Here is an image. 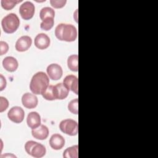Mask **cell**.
<instances>
[{
    "label": "cell",
    "instance_id": "1",
    "mask_svg": "<svg viewBox=\"0 0 158 158\" xmlns=\"http://www.w3.org/2000/svg\"><path fill=\"white\" fill-rule=\"evenodd\" d=\"M49 83L48 75L43 72H38L32 77L30 89L34 94H42L48 87Z\"/></svg>",
    "mask_w": 158,
    "mask_h": 158
},
{
    "label": "cell",
    "instance_id": "2",
    "mask_svg": "<svg viewBox=\"0 0 158 158\" xmlns=\"http://www.w3.org/2000/svg\"><path fill=\"white\" fill-rule=\"evenodd\" d=\"M55 35L60 41L72 42L77 39V31L71 24L60 23L56 27Z\"/></svg>",
    "mask_w": 158,
    "mask_h": 158
},
{
    "label": "cell",
    "instance_id": "3",
    "mask_svg": "<svg viewBox=\"0 0 158 158\" xmlns=\"http://www.w3.org/2000/svg\"><path fill=\"white\" fill-rule=\"evenodd\" d=\"M1 25L5 33L9 34L13 33L19 28L20 20L16 14L10 13L2 19Z\"/></svg>",
    "mask_w": 158,
    "mask_h": 158
},
{
    "label": "cell",
    "instance_id": "4",
    "mask_svg": "<svg viewBox=\"0 0 158 158\" xmlns=\"http://www.w3.org/2000/svg\"><path fill=\"white\" fill-rule=\"evenodd\" d=\"M25 149L28 154L35 158L43 157L46 152L44 146L34 141H28L25 144Z\"/></svg>",
    "mask_w": 158,
    "mask_h": 158
},
{
    "label": "cell",
    "instance_id": "5",
    "mask_svg": "<svg viewBox=\"0 0 158 158\" xmlns=\"http://www.w3.org/2000/svg\"><path fill=\"white\" fill-rule=\"evenodd\" d=\"M59 128L62 132L70 136H75L78 133V123L74 120L67 118L62 120L59 123Z\"/></svg>",
    "mask_w": 158,
    "mask_h": 158
},
{
    "label": "cell",
    "instance_id": "6",
    "mask_svg": "<svg viewBox=\"0 0 158 158\" xmlns=\"http://www.w3.org/2000/svg\"><path fill=\"white\" fill-rule=\"evenodd\" d=\"M35 10V5L30 1L24 2L19 7L20 15L23 19L27 20L31 19L33 17Z\"/></svg>",
    "mask_w": 158,
    "mask_h": 158
},
{
    "label": "cell",
    "instance_id": "7",
    "mask_svg": "<svg viewBox=\"0 0 158 158\" xmlns=\"http://www.w3.org/2000/svg\"><path fill=\"white\" fill-rule=\"evenodd\" d=\"M8 118L16 123H21L24 118L25 112L22 108L19 106L12 107L7 113Z\"/></svg>",
    "mask_w": 158,
    "mask_h": 158
},
{
    "label": "cell",
    "instance_id": "8",
    "mask_svg": "<svg viewBox=\"0 0 158 158\" xmlns=\"http://www.w3.org/2000/svg\"><path fill=\"white\" fill-rule=\"evenodd\" d=\"M47 73L49 77L52 80H59L63 74L62 67L57 64H51L47 67Z\"/></svg>",
    "mask_w": 158,
    "mask_h": 158
},
{
    "label": "cell",
    "instance_id": "9",
    "mask_svg": "<svg viewBox=\"0 0 158 158\" xmlns=\"http://www.w3.org/2000/svg\"><path fill=\"white\" fill-rule=\"evenodd\" d=\"M63 84L75 94L78 93V78L73 75H69L65 77L63 80Z\"/></svg>",
    "mask_w": 158,
    "mask_h": 158
},
{
    "label": "cell",
    "instance_id": "10",
    "mask_svg": "<svg viewBox=\"0 0 158 158\" xmlns=\"http://www.w3.org/2000/svg\"><path fill=\"white\" fill-rule=\"evenodd\" d=\"M23 106L27 109H33L38 105V98L33 93H26L22 97Z\"/></svg>",
    "mask_w": 158,
    "mask_h": 158
},
{
    "label": "cell",
    "instance_id": "11",
    "mask_svg": "<svg viewBox=\"0 0 158 158\" xmlns=\"http://www.w3.org/2000/svg\"><path fill=\"white\" fill-rule=\"evenodd\" d=\"M32 40L28 36H22L20 37L15 43V49L19 52L27 51L31 46Z\"/></svg>",
    "mask_w": 158,
    "mask_h": 158
},
{
    "label": "cell",
    "instance_id": "12",
    "mask_svg": "<svg viewBox=\"0 0 158 158\" xmlns=\"http://www.w3.org/2000/svg\"><path fill=\"white\" fill-rule=\"evenodd\" d=\"M50 38L45 33H40L35 38L34 43L35 46L39 49H45L50 45Z\"/></svg>",
    "mask_w": 158,
    "mask_h": 158
},
{
    "label": "cell",
    "instance_id": "13",
    "mask_svg": "<svg viewBox=\"0 0 158 158\" xmlns=\"http://www.w3.org/2000/svg\"><path fill=\"white\" fill-rule=\"evenodd\" d=\"M49 145L54 150L61 149L65 145L64 137L59 134L52 135L49 139Z\"/></svg>",
    "mask_w": 158,
    "mask_h": 158
},
{
    "label": "cell",
    "instance_id": "14",
    "mask_svg": "<svg viewBox=\"0 0 158 158\" xmlns=\"http://www.w3.org/2000/svg\"><path fill=\"white\" fill-rule=\"evenodd\" d=\"M32 136L40 140H43L48 138L49 135V129L44 125H41L38 127L33 129L31 131Z\"/></svg>",
    "mask_w": 158,
    "mask_h": 158
},
{
    "label": "cell",
    "instance_id": "15",
    "mask_svg": "<svg viewBox=\"0 0 158 158\" xmlns=\"http://www.w3.org/2000/svg\"><path fill=\"white\" fill-rule=\"evenodd\" d=\"M27 123L30 128L35 129L41 125V117L36 112H31L28 114Z\"/></svg>",
    "mask_w": 158,
    "mask_h": 158
},
{
    "label": "cell",
    "instance_id": "16",
    "mask_svg": "<svg viewBox=\"0 0 158 158\" xmlns=\"http://www.w3.org/2000/svg\"><path fill=\"white\" fill-rule=\"evenodd\" d=\"M2 65L7 71L13 72L17 69L19 64L15 58L11 56H8L4 59L2 61Z\"/></svg>",
    "mask_w": 158,
    "mask_h": 158
},
{
    "label": "cell",
    "instance_id": "17",
    "mask_svg": "<svg viewBox=\"0 0 158 158\" xmlns=\"http://www.w3.org/2000/svg\"><path fill=\"white\" fill-rule=\"evenodd\" d=\"M54 90L56 99H64L69 95V89L63 83H60L54 85Z\"/></svg>",
    "mask_w": 158,
    "mask_h": 158
},
{
    "label": "cell",
    "instance_id": "18",
    "mask_svg": "<svg viewBox=\"0 0 158 158\" xmlns=\"http://www.w3.org/2000/svg\"><path fill=\"white\" fill-rule=\"evenodd\" d=\"M78 56L77 54L70 56L67 59V65L69 69L73 72L78 70Z\"/></svg>",
    "mask_w": 158,
    "mask_h": 158
},
{
    "label": "cell",
    "instance_id": "19",
    "mask_svg": "<svg viewBox=\"0 0 158 158\" xmlns=\"http://www.w3.org/2000/svg\"><path fill=\"white\" fill-rule=\"evenodd\" d=\"M78 145H74L67 148L63 153V157L65 158H78Z\"/></svg>",
    "mask_w": 158,
    "mask_h": 158
},
{
    "label": "cell",
    "instance_id": "20",
    "mask_svg": "<svg viewBox=\"0 0 158 158\" xmlns=\"http://www.w3.org/2000/svg\"><path fill=\"white\" fill-rule=\"evenodd\" d=\"M54 10L49 7H45L41 9L40 12V17L43 20L47 18H54Z\"/></svg>",
    "mask_w": 158,
    "mask_h": 158
},
{
    "label": "cell",
    "instance_id": "21",
    "mask_svg": "<svg viewBox=\"0 0 158 158\" xmlns=\"http://www.w3.org/2000/svg\"><path fill=\"white\" fill-rule=\"evenodd\" d=\"M44 99L48 101H53L56 99L54 86V85H49L44 92L41 94Z\"/></svg>",
    "mask_w": 158,
    "mask_h": 158
},
{
    "label": "cell",
    "instance_id": "22",
    "mask_svg": "<svg viewBox=\"0 0 158 158\" xmlns=\"http://www.w3.org/2000/svg\"><path fill=\"white\" fill-rule=\"evenodd\" d=\"M22 2L20 1H9V0H1V6L5 10H9L13 9L18 3Z\"/></svg>",
    "mask_w": 158,
    "mask_h": 158
},
{
    "label": "cell",
    "instance_id": "23",
    "mask_svg": "<svg viewBox=\"0 0 158 158\" xmlns=\"http://www.w3.org/2000/svg\"><path fill=\"white\" fill-rule=\"evenodd\" d=\"M54 23V18H47L42 20V22L41 23V25H40V27L42 30L48 31L51 30L53 27Z\"/></svg>",
    "mask_w": 158,
    "mask_h": 158
},
{
    "label": "cell",
    "instance_id": "24",
    "mask_svg": "<svg viewBox=\"0 0 158 158\" xmlns=\"http://www.w3.org/2000/svg\"><path fill=\"white\" fill-rule=\"evenodd\" d=\"M78 98L74 99L72 100L69 103L68 109L71 113L77 115L78 113Z\"/></svg>",
    "mask_w": 158,
    "mask_h": 158
},
{
    "label": "cell",
    "instance_id": "25",
    "mask_svg": "<svg viewBox=\"0 0 158 158\" xmlns=\"http://www.w3.org/2000/svg\"><path fill=\"white\" fill-rule=\"evenodd\" d=\"M66 2H67L66 0H51V1H50L51 5L56 9H59V8L63 7L64 6H65Z\"/></svg>",
    "mask_w": 158,
    "mask_h": 158
},
{
    "label": "cell",
    "instance_id": "26",
    "mask_svg": "<svg viewBox=\"0 0 158 158\" xmlns=\"http://www.w3.org/2000/svg\"><path fill=\"white\" fill-rule=\"evenodd\" d=\"M0 102H1L0 112H2L7 109V107L9 106V101L6 98L1 96L0 97Z\"/></svg>",
    "mask_w": 158,
    "mask_h": 158
},
{
    "label": "cell",
    "instance_id": "27",
    "mask_svg": "<svg viewBox=\"0 0 158 158\" xmlns=\"http://www.w3.org/2000/svg\"><path fill=\"white\" fill-rule=\"evenodd\" d=\"M0 55L2 56L6 54L9 50L8 44L3 41H0Z\"/></svg>",
    "mask_w": 158,
    "mask_h": 158
},
{
    "label": "cell",
    "instance_id": "28",
    "mask_svg": "<svg viewBox=\"0 0 158 158\" xmlns=\"http://www.w3.org/2000/svg\"><path fill=\"white\" fill-rule=\"evenodd\" d=\"M0 77H1V85H0V90L2 91L6 86V78H4V77L1 74L0 75Z\"/></svg>",
    "mask_w": 158,
    "mask_h": 158
}]
</instances>
